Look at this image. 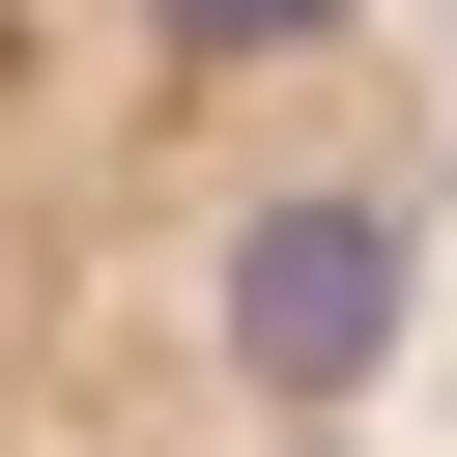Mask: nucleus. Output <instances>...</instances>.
<instances>
[{
	"mask_svg": "<svg viewBox=\"0 0 457 457\" xmlns=\"http://www.w3.org/2000/svg\"><path fill=\"white\" fill-rule=\"evenodd\" d=\"M428 0H0V457H428Z\"/></svg>",
	"mask_w": 457,
	"mask_h": 457,
	"instance_id": "f257e3e1",
	"label": "nucleus"
}]
</instances>
